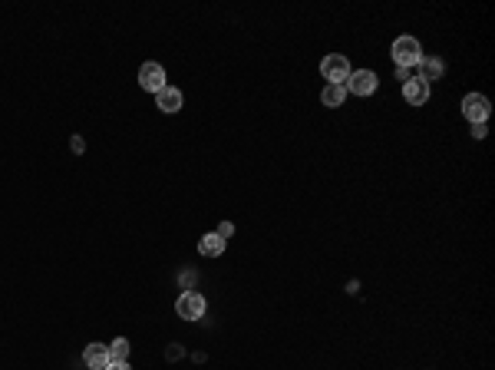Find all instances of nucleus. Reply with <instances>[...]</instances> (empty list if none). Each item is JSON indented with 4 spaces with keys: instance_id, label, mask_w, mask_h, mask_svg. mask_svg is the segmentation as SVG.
<instances>
[{
    "instance_id": "f257e3e1",
    "label": "nucleus",
    "mask_w": 495,
    "mask_h": 370,
    "mask_svg": "<svg viewBox=\"0 0 495 370\" xmlns=\"http://www.w3.org/2000/svg\"><path fill=\"white\" fill-rule=\"evenodd\" d=\"M390 53H393V63L396 66H403V70H413L416 63L423 60V47H419L416 37H396L393 47H390Z\"/></svg>"
},
{
    "instance_id": "f03ea898",
    "label": "nucleus",
    "mask_w": 495,
    "mask_h": 370,
    "mask_svg": "<svg viewBox=\"0 0 495 370\" xmlns=\"http://www.w3.org/2000/svg\"><path fill=\"white\" fill-rule=\"evenodd\" d=\"M205 308H208V301H205V294H198V291H182L179 301H175V314L182 321H202Z\"/></svg>"
},
{
    "instance_id": "7ed1b4c3",
    "label": "nucleus",
    "mask_w": 495,
    "mask_h": 370,
    "mask_svg": "<svg viewBox=\"0 0 495 370\" xmlns=\"http://www.w3.org/2000/svg\"><path fill=\"white\" fill-rule=\"evenodd\" d=\"M321 76L327 83H334V86H344L347 76H350V60H347L344 53H330V56H323V60H321Z\"/></svg>"
},
{
    "instance_id": "20e7f679",
    "label": "nucleus",
    "mask_w": 495,
    "mask_h": 370,
    "mask_svg": "<svg viewBox=\"0 0 495 370\" xmlns=\"http://www.w3.org/2000/svg\"><path fill=\"white\" fill-rule=\"evenodd\" d=\"M376 86H380V76H376L374 70H350V76H347L344 90L347 96L354 92V96H370V92H376Z\"/></svg>"
},
{
    "instance_id": "39448f33",
    "label": "nucleus",
    "mask_w": 495,
    "mask_h": 370,
    "mask_svg": "<svg viewBox=\"0 0 495 370\" xmlns=\"http://www.w3.org/2000/svg\"><path fill=\"white\" fill-rule=\"evenodd\" d=\"M492 113V103H489V96L482 92H465L463 96V116L469 123H485Z\"/></svg>"
},
{
    "instance_id": "423d86ee",
    "label": "nucleus",
    "mask_w": 495,
    "mask_h": 370,
    "mask_svg": "<svg viewBox=\"0 0 495 370\" xmlns=\"http://www.w3.org/2000/svg\"><path fill=\"white\" fill-rule=\"evenodd\" d=\"M139 86L149 92H159L165 90L169 83H165V70H162V63H142L139 66Z\"/></svg>"
},
{
    "instance_id": "0eeeda50",
    "label": "nucleus",
    "mask_w": 495,
    "mask_h": 370,
    "mask_svg": "<svg viewBox=\"0 0 495 370\" xmlns=\"http://www.w3.org/2000/svg\"><path fill=\"white\" fill-rule=\"evenodd\" d=\"M413 80H423V83H433V80H443V73H446V63L439 60V56H426L423 53V60L413 66Z\"/></svg>"
},
{
    "instance_id": "6e6552de",
    "label": "nucleus",
    "mask_w": 495,
    "mask_h": 370,
    "mask_svg": "<svg viewBox=\"0 0 495 370\" xmlns=\"http://www.w3.org/2000/svg\"><path fill=\"white\" fill-rule=\"evenodd\" d=\"M109 344H102V340H93V344H86V350H83V364L90 370H106V364H109Z\"/></svg>"
},
{
    "instance_id": "1a4fd4ad",
    "label": "nucleus",
    "mask_w": 495,
    "mask_h": 370,
    "mask_svg": "<svg viewBox=\"0 0 495 370\" xmlns=\"http://www.w3.org/2000/svg\"><path fill=\"white\" fill-rule=\"evenodd\" d=\"M185 103L182 90H175V86H165V90L155 92V106H159V113H179Z\"/></svg>"
},
{
    "instance_id": "9d476101",
    "label": "nucleus",
    "mask_w": 495,
    "mask_h": 370,
    "mask_svg": "<svg viewBox=\"0 0 495 370\" xmlns=\"http://www.w3.org/2000/svg\"><path fill=\"white\" fill-rule=\"evenodd\" d=\"M403 100L410 106H426L429 103V83H423V80L403 83Z\"/></svg>"
},
{
    "instance_id": "9b49d317",
    "label": "nucleus",
    "mask_w": 495,
    "mask_h": 370,
    "mask_svg": "<svg viewBox=\"0 0 495 370\" xmlns=\"http://www.w3.org/2000/svg\"><path fill=\"white\" fill-rule=\"evenodd\" d=\"M198 251H202L205 258H218L225 251V238L218 235V232H208V235L198 238Z\"/></svg>"
},
{
    "instance_id": "f8f14e48",
    "label": "nucleus",
    "mask_w": 495,
    "mask_h": 370,
    "mask_svg": "<svg viewBox=\"0 0 495 370\" xmlns=\"http://www.w3.org/2000/svg\"><path fill=\"white\" fill-rule=\"evenodd\" d=\"M321 103L327 106V109H337V106L347 103V90L344 86H334V83H327L321 90Z\"/></svg>"
},
{
    "instance_id": "ddd939ff",
    "label": "nucleus",
    "mask_w": 495,
    "mask_h": 370,
    "mask_svg": "<svg viewBox=\"0 0 495 370\" xmlns=\"http://www.w3.org/2000/svg\"><path fill=\"white\" fill-rule=\"evenodd\" d=\"M129 347H132V344L126 338H116L109 344V357L112 360H129Z\"/></svg>"
},
{
    "instance_id": "4468645a",
    "label": "nucleus",
    "mask_w": 495,
    "mask_h": 370,
    "mask_svg": "<svg viewBox=\"0 0 495 370\" xmlns=\"http://www.w3.org/2000/svg\"><path fill=\"white\" fill-rule=\"evenodd\" d=\"M489 136V123H472V139H485Z\"/></svg>"
},
{
    "instance_id": "2eb2a0df",
    "label": "nucleus",
    "mask_w": 495,
    "mask_h": 370,
    "mask_svg": "<svg viewBox=\"0 0 495 370\" xmlns=\"http://www.w3.org/2000/svg\"><path fill=\"white\" fill-rule=\"evenodd\" d=\"M106 370H132V367H129V360H109Z\"/></svg>"
},
{
    "instance_id": "dca6fc26",
    "label": "nucleus",
    "mask_w": 495,
    "mask_h": 370,
    "mask_svg": "<svg viewBox=\"0 0 495 370\" xmlns=\"http://www.w3.org/2000/svg\"><path fill=\"white\" fill-rule=\"evenodd\" d=\"M396 80H400V83H410V80H413V70H403V66H396Z\"/></svg>"
},
{
    "instance_id": "f3484780",
    "label": "nucleus",
    "mask_w": 495,
    "mask_h": 370,
    "mask_svg": "<svg viewBox=\"0 0 495 370\" xmlns=\"http://www.w3.org/2000/svg\"><path fill=\"white\" fill-rule=\"evenodd\" d=\"M70 149H73V153H83V149H86V143H83L80 136H73V139H70Z\"/></svg>"
},
{
    "instance_id": "a211bd4d",
    "label": "nucleus",
    "mask_w": 495,
    "mask_h": 370,
    "mask_svg": "<svg viewBox=\"0 0 495 370\" xmlns=\"http://www.w3.org/2000/svg\"><path fill=\"white\" fill-rule=\"evenodd\" d=\"M232 232H234V225H232V222H222V225H218V235H222V238H228V235H232Z\"/></svg>"
},
{
    "instance_id": "6ab92c4d",
    "label": "nucleus",
    "mask_w": 495,
    "mask_h": 370,
    "mask_svg": "<svg viewBox=\"0 0 495 370\" xmlns=\"http://www.w3.org/2000/svg\"><path fill=\"white\" fill-rule=\"evenodd\" d=\"M165 354H169V360H175V357H182V347H175V344H172V347L165 350Z\"/></svg>"
}]
</instances>
